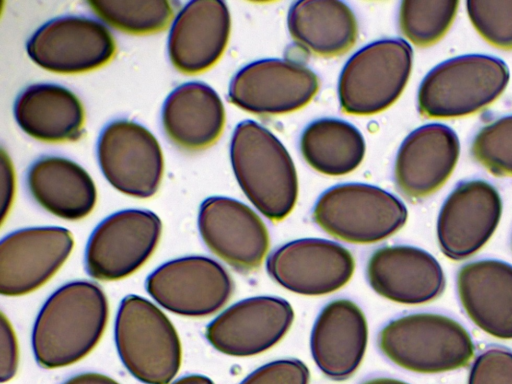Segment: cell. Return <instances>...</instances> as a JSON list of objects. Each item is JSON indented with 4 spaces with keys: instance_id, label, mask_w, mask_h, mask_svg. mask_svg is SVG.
Wrapping results in <instances>:
<instances>
[{
    "instance_id": "22",
    "label": "cell",
    "mask_w": 512,
    "mask_h": 384,
    "mask_svg": "<svg viewBox=\"0 0 512 384\" xmlns=\"http://www.w3.org/2000/svg\"><path fill=\"white\" fill-rule=\"evenodd\" d=\"M457 291L469 318L483 331L512 339V265L496 259L470 262L458 271Z\"/></svg>"
},
{
    "instance_id": "30",
    "label": "cell",
    "mask_w": 512,
    "mask_h": 384,
    "mask_svg": "<svg viewBox=\"0 0 512 384\" xmlns=\"http://www.w3.org/2000/svg\"><path fill=\"white\" fill-rule=\"evenodd\" d=\"M474 159L497 176H512V115L483 126L475 135Z\"/></svg>"
},
{
    "instance_id": "33",
    "label": "cell",
    "mask_w": 512,
    "mask_h": 384,
    "mask_svg": "<svg viewBox=\"0 0 512 384\" xmlns=\"http://www.w3.org/2000/svg\"><path fill=\"white\" fill-rule=\"evenodd\" d=\"M309 370L297 359H281L267 363L240 384H308Z\"/></svg>"
},
{
    "instance_id": "25",
    "label": "cell",
    "mask_w": 512,
    "mask_h": 384,
    "mask_svg": "<svg viewBox=\"0 0 512 384\" xmlns=\"http://www.w3.org/2000/svg\"><path fill=\"white\" fill-rule=\"evenodd\" d=\"M14 118L29 136L44 142L79 139L85 121L84 108L68 88L55 83H36L17 96Z\"/></svg>"
},
{
    "instance_id": "19",
    "label": "cell",
    "mask_w": 512,
    "mask_h": 384,
    "mask_svg": "<svg viewBox=\"0 0 512 384\" xmlns=\"http://www.w3.org/2000/svg\"><path fill=\"white\" fill-rule=\"evenodd\" d=\"M366 278L380 296L407 305L433 301L445 288L439 262L423 249L408 245L375 250L367 262Z\"/></svg>"
},
{
    "instance_id": "7",
    "label": "cell",
    "mask_w": 512,
    "mask_h": 384,
    "mask_svg": "<svg viewBox=\"0 0 512 384\" xmlns=\"http://www.w3.org/2000/svg\"><path fill=\"white\" fill-rule=\"evenodd\" d=\"M413 51L401 39L372 42L351 56L343 67L338 96L341 109L351 115L386 110L402 94L411 74Z\"/></svg>"
},
{
    "instance_id": "4",
    "label": "cell",
    "mask_w": 512,
    "mask_h": 384,
    "mask_svg": "<svg viewBox=\"0 0 512 384\" xmlns=\"http://www.w3.org/2000/svg\"><path fill=\"white\" fill-rule=\"evenodd\" d=\"M115 344L127 370L145 384H169L181 365L179 336L169 318L152 302L128 295L115 320Z\"/></svg>"
},
{
    "instance_id": "23",
    "label": "cell",
    "mask_w": 512,
    "mask_h": 384,
    "mask_svg": "<svg viewBox=\"0 0 512 384\" xmlns=\"http://www.w3.org/2000/svg\"><path fill=\"white\" fill-rule=\"evenodd\" d=\"M161 122L167 137L179 148L198 151L220 137L225 109L209 85L191 81L177 86L164 101Z\"/></svg>"
},
{
    "instance_id": "24",
    "label": "cell",
    "mask_w": 512,
    "mask_h": 384,
    "mask_svg": "<svg viewBox=\"0 0 512 384\" xmlns=\"http://www.w3.org/2000/svg\"><path fill=\"white\" fill-rule=\"evenodd\" d=\"M26 187L39 206L66 220L88 216L97 200L88 172L62 156L47 155L34 161L26 173Z\"/></svg>"
},
{
    "instance_id": "38",
    "label": "cell",
    "mask_w": 512,
    "mask_h": 384,
    "mask_svg": "<svg viewBox=\"0 0 512 384\" xmlns=\"http://www.w3.org/2000/svg\"><path fill=\"white\" fill-rule=\"evenodd\" d=\"M363 384H408L398 379L388 377H377L365 381Z\"/></svg>"
},
{
    "instance_id": "31",
    "label": "cell",
    "mask_w": 512,
    "mask_h": 384,
    "mask_svg": "<svg viewBox=\"0 0 512 384\" xmlns=\"http://www.w3.org/2000/svg\"><path fill=\"white\" fill-rule=\"evenodd\" d=\"M468 16L478 33L500 49H512V1L466 2Z\"/></svg>"
},
{
    "instance_id": "3",
    "label": "cell",
    "mask_w": 512,
    "mask_h": 384,
    "mask_svg": "<svg viewBox=\"0 0 512 384\" xmlns=\"http://www.w3.org/2000/svg\"><path fill=\"white\" fill-rule=\"evenodd\" d=\"M378 346L391 362L418 373L459 369L475 352L467 330L437 313H412L391 320L381 329Z\"/></svg>"
},
{
    "instance_id": "6",
    "label": "cell",
    "mask_w": 512,
    "mask_h": 384,
    "mask_svg": "<svg viewBox=\"0 0 512 384\" xmlns=\"http://www.w3.org/2000/svg\"><path fill=\"white\" fill-rule=\"evenodd\" d=\"M313 219L329 235L349 243H374L406 223L404 203L386 190L365 183L333 186L318 198Z\"/></svg>"
},
{
    "instance_id": "26",
    "label": "cell",
    "mask_w": 512,
    "mask_h": 384,
    "mask_svg": "<svg viewBox=\"0 0 512 384\" xmlns=\"http://www.w3.org/2000/svg\"><path fill=\"white\" fill-rule=\"evenodd\" d=\"M287 24L299 47L321 57L346 53L358 37L353 11L338 0L297 1L289 9Z\"/></svg>"
},
{
    "instance_id": "15",
    "label": "cell",
    "mask_w": 512,
    "mask_h": 384,
    "mask_svg": "<svg viewBox=\"0 0 512 384\" xmlns=\"http://www.w3.org/2000/svg\"><path fill=\"white\" fill-rule=\"evenodd\" d=\"M198 228L210 251L242 273L257 269L269 249L264 222L249 206L232 198L204 200Z\"/></svg>"
},
{
    "instance_id": "32",
    "label": "cell",
    "mask_w": 512,
    "mask_h": 384,
    "mask_svg": "<svg viewBox=\"0 0 512 384\" xmlns=\"http://www.w3.org/2000/svg\"><path fill=\"white\" fill-rule=\"evenodd\" d=\"M468 384H512V351L493 346L474 361Z\"/></svg>"
},
{
    "instance_id": "16",
    "label": "cell",
    "mask_w": 512,
    "mask_h": 384,
    "mask_svg": "<svg viewBox=\"0 0 512 384\" xmlns=\"http://www.w3.org/2000/svg\"><path fill=\"white\" fill-rule=\"evenodd\" d=\"M502 202L496 188L482 179L459 183L443 203L437 236L442 252L462 260L480 250L496 230Z\"/></svg>"
},
{
    "instance_id": "8",
    "label": "cell",
    "mask_w": 512,
    "mask_h": 384,
    "mask_svg": "<svg viewBox=\"0 0 512 384\" xmlns=\"http://www.w3.org/2000/svg\"><path fill=\"white\" fill-rule=\"evenodd\" d=\"M162 223L152 211L124 209L101 221L85 250V268L94 279L114 281L136 272L153 254Z\"/></svg>"
},
{
    "instance_id": "35",
    "label": "cell",
    "mask_w": 512,
    "mask_h": 384,
    "mask_svg": "<svg viewBox=\"0 0 512 384\" xmlns=\"http://www.w3.org/2000/svg\"><path fill=\"white\" fill-rule=\"evenodd\" d=\"M1 219L4 221L13 201L14 174L11 163L5 152L1 154Z\"/></svg>"
},
{
    "instance_id": "17",
    "label": "cell",
    "mask_w": 512,
    "mask_h": 384,
    "mask_svg": "<svg viewBox=\"0 0 512 384\" xmlns=\"http://www.w3.org/2000/svg\"><path fill=\"white\" fill-rule=\"evenodd\" d=\"M293 318V309L283 298L250 297L233 304L210 322L206 338L224 354L251 356L277 344Z\"/></svg>"
},
{
    "instance_id": "14",
    "label": "cell",
    "mask_w": 512,
    "mask_h": 384,
    "mask_svg": "<svg viewBox=\"0 0 512 384\" xmlns=\"http://www.w3.org/2000/svg\"><path fill=\"white\" fill-rule=\"evenodd\" d=\"M74 245L63 227H30L6 235L0 243V291L28 294L45 284L64 264Z\"/></svg>"
},
{
    "instance_id": "10",
    "label": "cell",
    "mask_w": 512,
    "mask_h": 384,
    "mask_svg": "<svg viewBox=\"0 0 512 384\" xmlns=\"http://www.w3.org/2000/svg\"><path fill=\"white\" fill-rule=\"evenodd\" d=\"M26 51L45 70L77 74L108 63L116 44L102 22L83 15H65L40 26L28 39Z\"/></svg>"
},
{
    "instance_id": "9",
    "label": "cell",
    "mask_w": 512,
    "mask_h": 384,
    "mask_svg": "<svg viewBox=\"0 0 512 384\" xmlns=\"http://www.w3.org/2000/svg\"><path fill=\"white\" fill-rule=\"evenodd\" d=\"M96 151L99 167L115 189L142 199L157 192L164 170L163 154L146 127L128 119L113 120L100 132Z\"/></svg>"
},
{
    "instance_id": "11",
    "label": "cell",
    "mask_w": 512,
    "mask_h": 384,
    "mask_svg": "<svg viewBox=\"0 0 512 384\" xmlns=\"http://www.w3.org/2000/svg\"><path fill=\"white\" fill-rule=\"evenodd\" d=\"M145 287L166 310L182 316L203 317L227 303L234 283L216 260L187 256L159 266L147 277Z\"/></svg>"
},
{
    "instance_id": "12",
    "label": "cell",
    "mask_w": 512,
    "mask_h": 384,
    "mask_svg": "<svg viewBox=\"0 0 512 384\" xmlns=\"http://www.w3.org/2000/svg\"><path fill=\"white\" fill-rule=\"evenodd\" d=\"M319 80L302 63L287 59H262L241 68L229 85V100L258 115L297 111L316 95Z\"/></svg>"
},
{
    "instance_id": "13",
    "label": "cell",
    "mask_w": 512,
    "mask_h": 384,
    "mask_svg": "<svg viewBox=\"0 0 512 384\" xmlns=\"http://www.w3.org/2000/svg\"><path fill=\"white\" fill-rule=\"evenodd\" d=\"M269 276L297 294L319 296L343 287L352 277L351 252L334 241L316 238L288 242L268 257Z\"/></svg>"
},
{
    "instance_id": "20",
    "label": "cell",
    "mask_w": 512,
    "mask_h": 384,
    "mask_svg": "<svg viewBox=\"0 0 512 384\" xmlns=\"http://www.w3.org/2000/svg\"><path fill=\"white\" fill-rule=\"evenodd\" d=\"M460 153L457 134L430 123L412 131L401 144L394 166L397 188L411 199L436 192L450 177Z\"/></svg>"
},
{
    "instance_id": "34",
    "label": "cell",
    "mask_w": 512,
    "mask_h": 384,
    "mask_svg": "<svg viewBox=\"0 0 512 384\" xmlns=\"http://www.w3.org/2000/svg\"><path fill=\"white\" fill-rule=\"evenodd\" d=\"M18 366V346L14 330L3 313H1V382L14 377Z\"/></svg>"
},
{
    "instance_id": "27",
    "label": "cell",
    "mask_w": 512,
    "mask_h": 384,
    "mask_svg": "<svg viewBox=\"0 0 512 384\" xmlns=\"http://www.w3.org/2000/svg\"><path fill=\"white\" fill-rule=\"evenodd\" d=\"M305 161L316 171L342 176L354 171L365 155V141L352 124L335 118L311 122L300 137Z\"/></svg>"
},
{
    "instance_id": "28",
    "label": "cell",
    "mask_w": 512,
    "mask_h": 384,
    "mask_svg": "<svg viewBox=\"0 0 512 384\" xmlns=\"http://www.w3.org/2000/svg\"><path fill=\"white\" fill-rule=\"evenodd\" d=\"M87 3L103 22L125 33L137 35L164 30L180 4L168 0H94Z\"/></svg>"
},
{
    "instance_id": "36",
    "label": "cell",
    "mask_w": 512,
    "mask_h": 384,
    "mask_svg": "<svg viewBox=\"0 0 512 384\" xmlns=\"http://www.w3.org/2000/svg\"><path fill=\"white\" fill-rule=\"evenodd\" d=\"M63 384H119L112 378L99 373L87 372L74 375Z\"/></svg>"
},
{
    "instance_id": "5",
    "label": "cell",
    "mask_w": 512,
    "mask_h": 384,
    "mask_svg": "<svg viewBox=\"0 0 512 384\" xmlns=\"http://www.w3.org/2000/svg\"><path fill=\"white\" fill-rule=\"evenodd\" d=\"M506 63L493 56L470 54L435 66L418 90L419 112L429 118L476 113L494 102L509 82Z\"/></svg>"
},
{
    "instance_id": "29",
    "label": "cell",
    "mask_w": 512,
    "mask_h": 384,
    "mask_svg": "<svg viewBox=\"0 0 512 384\" xmlns=\"http://www.w3.org/2000/svg\"><path fill=\"white\" fill-rule=\"evenodd\" d=\"M459 1L405 0L401 2L398 22L403 35L418 47L439 41L453 23Z\"/></svg>"
},
{
    "instance_id": "2",
    "label": "cell",
    "mask_w": 512,
    "mask_h": 384,
    "mask_svg": "<svg viewBox=\"0 0 512 384\" xmlns=\"http://www.w3.org/2000/svg\"><path fill=\"white\" fill-rule=\"evenodd\" d=\"M230 159L242 191L265 217L280 221L290 214L298 197L297 172L273 133L252 120L240 122L232 135Z\"/></svg>"
},
{
    "instance_id": "1",
    "label": "cell",
    "mask_w": 512,
    "mask_h": 384,
    "mask_svg": "<svg viewBox=\"0 0 512 384\" xmlns=\"http://www.w3.org/2000/svg\"><path fill=\"white\" fill-rule=\"evenodd\" d=\"M109 315L105 293L86 280L64 284L40 309L32 330V349L39 365L53 369L88 355L101 339Z\"/></svg>"
},
{
    "instance_id": "21",
    "label": "cell",
    "mask_w": 512,
    "mask_h": 384,
    "mask_svg": "<svg viewBox=\"0 0 512 384\" xmlns=\"http://www.w3.org/2000/svg\"><path fill=\"white\" fill-rule=\"evenodd\" d=\"M367 340V322L360 307L346 298L335 299L322 308L314 323L311 353L327 377L345 380L359 367Z\"/></svg>"
},
{
    "instance_id": "18",
    "label": "cell",
    "mask_w": 512,
    "mask_h": 384,
    "mask_svg": "<svg viewBox=\"0 0 512 384\" xmlns=\"http://www.w3.org/2000/svg\"><path fill=\"white\" fill-rule=\"evenodd\" d=\"M230 29V12L224 1L187 2L177 13L168 35L172 65L185 74L208 70L224 53Z\"/></svg>"
},
{
    "instance_id": "37",
    "label": "cell",
    "mask_w": 512,
    "mask_h": 384,
    "mask_svg": "<svg viewBox=\"0 0 512 384\" xmlns=\"http://www.w3.org/2000/svg\"><path fill=\"white\" fill-rule=\"evenodd\" d=\"M172 384H214L211 379L203 375H187L179 378Z\"/></svg>"
}]
</instances>
